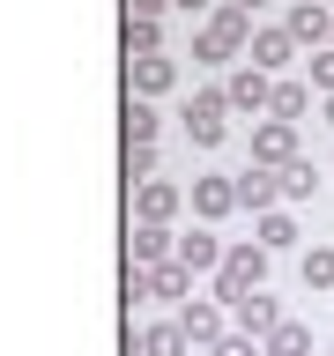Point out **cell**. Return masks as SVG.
<instances>
[{
    "label": "cell",
    "mask_w": 334,
    "mask_h": 356,
    "mask_svg": "<svg viewBox=\"0 0 334 356\" xmlns=\"http://www.w3.org/2000/svg\"><path fill=\"white\" fill-rule=\"evenodd\" d=\"M245 44H253V15L223 0L216 15L200 22V38H193V60H200V67H223V60H238Z\"/></svg>",
    "instance_id": "obj_1"
},
{
    "label": "cell",
    "mask_w": 334,
    "mask_h": 356,
    "mask_svg": "<svg viewBox=\"0 0 334 356\" xmlns=\"http://www.w3.org/2000/svg\"><path fill=\"white\" fill-rule=\"evenodd\" d=\"M260 275H267V245H230V252H223V267H216V305L230 312L238 297H253V289H260Z\"/></svg>",
    "instance_id": "obj_2"
},
{
    "label": "cell",
    "mask_w": 334,
    "mask_h": 356,
    "mask_svg": "<svg viewBox=\"0 0 334 356\" xmlns=\"http://www.w3.org/2000/svg\"><path fill=\"white\" fill-rule=\"evenodd\" d=\"M186 134H193V149H216L223 134H230V97H223V89H193V104H186Z\"/></svg>",
    "instance_id": "obj_3"
},
{
    "label": "cell",
    "mask_w": 334,
    "mask_h": 356,
    "mask_svg": "<svg viewBox=\"0 0 334 356\" xmlns=\"http://www.w3.org/2000/svg\"><path fill=\"white\" fill-rule=\"evenodd\" d=\"M275 327H283V305H275L267 289H253V297H238V305H230V334H253V341H267Z\"/></svg>",
    "instance_id": "obj_4"
},
{
    "label": "cell",
    "mask_w": 334,
    "mask_h": 356,
    "mask_svg": "<svg viewBox=\"0 0 334 356\" xmlns=\"http://www.w3.org/2000/svg\"><path fill=\"white\" fill-rule=\"evenodd\" d=\"M253 163H260V171H289V163H297V127L267 119V127L253 134Z\"/></svg>",
    "instance_id": "obj_5"
},
{
    "label": "cell",
    "mask_w": 334,
    "mask_h": 356,
    "mask_svg": "<svg viewBox=\"0 0 334 356\" xmlns=\"http://www.w3.org/2000/svg\"><path fill=\"white\" fill-rule=\"evenodd\" d=\"M178 327H186L193 349H216V341H223V305H216V297H186V305H178Z\"/></svg>",
    "instance_id": "obj_6"
},
{
    "label": "cell",
    "mask_w": 334,
    "mask_h": 356,
    "mask_svg": "<svg viewBox=\"0 0 334 356\" xmlns=\"http://www.w3.org/2000/svg\"><path fill=\"white\" fill-rule=\"evenodd\" d=\"M178 260V238L164 230V222H134V238H127V267H164Z\"/></svg>",
    "instance_id": "obj_7"
},
{
    "label": "cell",
    "mask_w": 334,
    "mask_h": 356,
    "mask_svg": "<svg viewBox=\"0 0 334 356\" xmlns=\"http://www.w3.org/2000/svg\"><path fill=\"white\" fill-rule=\"evenodd\" d=\"M223 97H230V111H267V104H275V74H260V67H238V74L223 82Z\"/></svg>",
    "instance_id": "obj_8"
},
{
    "label": "cell",
    "mask_w": 334,
    "mask_h": 356,
    "mask_svg": "<svg viewBox=\"0 0 334 356\" xmlns=\"http://www.w3.org/2000/svg\"><path fill=\"white\" fill-rule=\"evenodd\" d=\"M289 52H297V38H289L283 22H275V30H253V44H245V60L260 67V74H275V67H289Z\"/></svg>",
    "instance_id": "obj_9"
},
{
    "label": "cell",
    "mask_w": 334,
    "mask_h": 356,
    "mask_svg": "<svg viewBox=\"0 0 334 356\" xmlns=\"http://www.w3.org/2000/svg\"><path fill=\"white\" fill-rule=\"evenodd\" d=\"M283 30H289L297 44H334V8H319V0H312V8H289Z\"/></svg>",
    "instance_id": "obj_10"
},
{
    "label": "cell",
    "mask_w": 334,
    "mask_h": 356,
    "mask_svg": "<svg viewBox=\"0 0 334 356\" xmlns=\"http://www.w3.org/2000/svg\"><path fill=\"white\" fill-rule=\"evenodd\" d=\"M178 82V67L156 52V60H127V97H164V89Z\"/></svg>",
    "instance_id": "obj_11"
},
{
    "label": "cell",
    "mask_w": 334,
    "mask_h": 356,
    "mask_svg": "<svg viewBox=\"0 0 334 356\" xmlns=\"http://www.w3.org/2000/svg\"><path fill=\"white\" fill-rule=\"evenodd\" d=\"M275 200H283V171H260V163H253V171H238V208H275Z\"/></svg>",
    "instance_id": "obj_12"
},
{
    "label": "cell",
    "mask_w": 334,
    "mask_h": 356,
    "mask_svg": "<svg viewBox=\"0 0 334 356\" xmlns=\"http://www.w3.org/2000/svg\"><path fill=\"white\" fill-rule=\"evenodd\" d=\"M193 208L208 222H223L230 208H238V178H193Z\"/></svg>",
    "instance_id": "obj_13"
},
{
    "label": "cell",
    "mask_w": 334,
    "mask_h": 356,
    "mask_svg": "<svg viewBox=\"0 0 334 356\" xmlns=\"http://www.w3.org/2000/svg\"><path fill=\"white\" fill-rule=\"evenodd\" d=\"M223 252H230V245H216L208 230L178 238V267H186V275H216V267H223Z\"/></svg>",
    "instance_id": "obj_14"
},
{
    "label": "cell",
    "mask_w": 334,
    "mask_h": 356,
    "mask_svg": "<svg viewBox=\"0 0 334 356\" xmlns=\"http://www.w3.org/2000/svg\"><path fill=\"white\" fill-rule=\"evenodd\" d=\"M171 208H178V186H171V178H149V186L134 193V216H141V222H171Z\"/></svg>",
    "instance_id": "obj_15"
},
{
    "label": "cell",
    "mask_w": 334,
    "mask_h": 356,
    "mask_svg": "<svg viewBox=\"0 0 334 356\" xmlns=\"http://www.w3.org/2000/svg\"><path fill=\"white\" fill-rule=\"evenodd\" d=\"M134 341H141V356H186V349H193V341H186V327H178V319H156V327H141V334H134Z\"/></svg>",
    "instance_id": "obj_16"
},
{
    "label": "cell",
    "mask_w": 334,
    "mask_h": 356,
    "mask_svg": "<svg viewBox=\"0 0 334 356\" xmlns=\"http://www.w3.org/2000/svg\"><path fill=\"white\" fill-rule=\"evenodd\" d=\"M312 111V82H275V104H267V119H283V127H297Z\"/></svg>",
    "instance_id": "obj_17"
},
{
    "label": "cell",
    "mask_w": 334,
    "mask_h": 356,
    "mask_svg": "<svg viewBox=\"0 0 334 356\" xmlns=\"http://www.w3.org/2000/svg\"><path fill=\"white\" fill-rule=\"evenodd\" d=\"M260 356H312V327L305 319H283V327L260 341Z\"/></svg>",
    "instance_id": "obj_18"
},
{
    "label": "cell",
    "mask_w": 334,
    "mask_h": 356,
    "mask_svg": "<svg viewBox=\"0 0 334 356\" xmlns=\"http://www.w3.org/2000/svg\"><path fill=\"white\" fill-rule=\"evenodd\" d=\"M156 52H164V22L127 15V60H156Z\"/></svg>",
    "instance_id": "obj_19"
},
{
    "label": "cell",
    "mask_w": 334,
    "mask_h": 356,
    "mask_svg": "<svg viewBox=\"0 0 334 356\" xmlns=\"http://www.w3.org/2000/svg\"><path fill=\"white\" fill-rule=\"evenodd\" d=\"M156 127H164V119H156V104H149V97H127V149L156 141Z\"/></svg>",
    "instance_id": "obj_20"
},
{
    "label": "cell",
    "mask_w": 334,
    "mask_h": 356,
    "mask_svg": "<svg viewBox=\"0 0 334 356\" xmlns=\"http://www.w3.org/2000/svg\"><path fill=\"white\" fill-rule=\"evenodd\" d=\"M186 282H193V275H186V267H178V260L149 267V297H178V305H186Z\"/></svg>",
    "instance_id": "obj_21"
},
{
    "label": "cell",
    "mask_w": 334,
    "mask_h": 356,
    "mask_svg": "<svg viewBox=\"0 0 334 356\" xmlns=\"http://www.w3.org/2000/svg\"><path fill=\"white\" fill-rule=\"evenodd\" d=\"M305 289H334V245H312L305 252Z\"/></svg>",
    "instance_id": "obj_22"
},
{
    "label": "cell",
    "mask_w": 334,
    "mask_h": 356,
    "mask_svg": "<svg viewBox=\"0 0 334 356\" xmlns=\"http://www.w3.org/2000/svg\"><path fill=\"white\" fill-rule=\"evenodd\" d=\"M260 245H267V252H283V245H297V222L267 208V216H260Z\"/></svg>",
    "instance_id": "obj_23"
},
{
    "label": "cell",
    "mask_w": 334,
    "mask_h": 356,
    "mask_svg": "<svg viewBox=\"0 0 334 356\" xmlns=\"http://www.w3.org/2000/svg\"><path fill=\"white\" fill-rule=\"evenodd\" d=\"M312 186H319V171H312L305 156H297V163H289V171H283V200H305Z\"/></svg>",
    "instance_id": "obj_24"
},
{
    "label": "cell",
    "mask_w": 334,
    "mask_h": 356,
    "mask_svg": "<svg viewBox=\"0 0 334 356\" xmlns=\"http://www.w3.org/2000/svg\"><path fill=\"white\" fill-rule=\"evenodd\" d=\"M127 178H134V186H149V178H156V141L127 149Z\"/></svg>",
    "instance_id": "obj_25"
},
{
    "label": "cell",
    "mask_w": 334,
    "mask_h": 356,
    "mask_svg": "<svg viewBox=\"0 0 334 356\" xmlns=\"http://www.w3.org/2000/svg\"><path fill=\"white\" fill-rule=\"evenodd\" d=\"M208 356H260V341H253V334H223Z\"/></svg>",
    "instance_id": "obj_26"
},
{
    "label": "cell",
    "mask_w": 334,
    "mask_h": 356,
    "mask_svg": "<svg viewBox=\"0 0 334 356\" xmlns=\"http://www.w3.org/2000/svg\"><path fill=\"white\" fill-rule=\"evenodd\" d=\"M312 89H327V97H334V44H327V52H312Z\"/></svg>",
    "instance_id": "obj_27"
},
{
    "label": "cell",
    "mask_w": 334,
    "mask_h": 356,
    "mask_svg": "<svg viewBox=\"0 0 334 356\" xmlns=\"http://www.w3.org/2000/svg\"><path fill=\"white\" fill-rule=\"evenodd\" d=\"M164 8H171V0H127V15H141V22H156Z\"/></svg>",
    "instance_id": "obj_28"
},
{
    "label": "cell",
    "mask_w": 334,
    "mask_h": 356,
    "mask_svg": "<svg viewBox=\"0 0 334 356\" xmlns=\"http://www.w3.org/2000/svg\"><path fill=\"white\" fill-rule=\"evenodd\" d=\"M171 8H186V15H216L223 0H171Z\"/></svg>",
    "instance_id": "obj_29"
},
{
    "label": "cell",
    "mask_w": 334,
    "mask_h": 356,
    "mask_svg": "<svg viewBox=\"0 0 334 356\" xmlns=\"http://www.w3.org/2000/svg\"><path fill=\"white\" fill-rule=\"evenodd\" d=\"M230 8H245V15H253V8H267V0H230Z\"/></svg>",
    "instance_id": "obj_30"
},
{
    "label": "cell",
    "mask_w": 334,
    "mask_h": 356,
    "mask_svg": "<svg viewBox=\"0 0 334 356\" xmlns=\"http://www.w3.org/2000/svg\"><path fill=\"white\" fill-rule=\"evenodd\" d=\"M327 127H334V97H327Z\"/></svg>",
    "instance_id": "obj_31"
},
{
    "label": "cell",
    "mask_w": 334,
    "mask_h": 356,
    "mask_svg": "<svg viewBox=\"0 0 334 356\" xmlns=\"http://www.w3.org/2000/svg\"><path fill=\"white\" fill-rule=\"evenodd\" d=\"M289 8H312V0H289Z\"/></svg>",
    "instance_id": "obj_32"
},
{
    "label": "cell",
    "mask_w": 334,
    "mask_h": 356,
    "mask_svg": "<svg viewBox=\"0 0 334 356\" xmlns=\"http://www.w3.org/2000/svg\"><path fill=\"white\" fill-rule=\"evenodd\" d=\"M327 349H334V341H327Z\"/></svg>",
    "instance_id": "obj_33"
}]
</instances>
